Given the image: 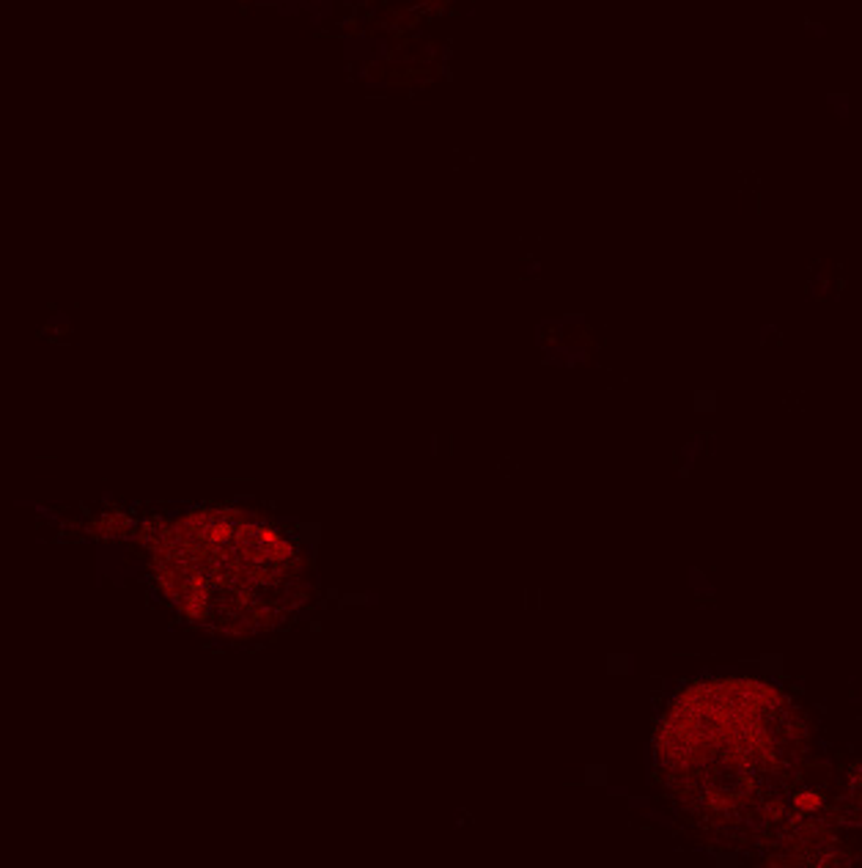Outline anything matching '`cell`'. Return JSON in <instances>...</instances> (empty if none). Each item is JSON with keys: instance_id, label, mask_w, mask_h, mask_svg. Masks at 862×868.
Listing matches in <instances>:
<instances>
[{"instance_id": "obj_1", "label": "cell", "mask_w": 862, "mask_h": 868, "mask_svg": "<svg viewBox=\"0 0 862 868\" xmlns=\"http://www.w3.org/2000/svg\"><path fill=\"white\" fill-rule=\"evenodd\" d=\"M802 748V720L777 687L703 679L665 709L654 761L667 794L701 830L747 838L786 805Z\"/></svg>"}, {"instance_id": "obj_2", "label": "cell", "mask_w": 862, "mask_h": 868, "mask_svg": "<svg viewBox=\"0 0 862 868\" xmlns=\"http://www.w3.org/2000/svg\"><path fill=\"white\" fill-rule=\"evenodd\" d=\"M149 580L187 627L258 638L311 596V558L289 527L236 506H198L137 530Z\"/></svg>"}]
</instances>
